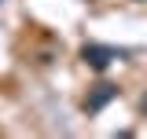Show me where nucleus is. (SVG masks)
Instances as JSON below:
<instances>
[{
  "label": "nucleus",
  "mask_w": 147,
  "mask_h": 139,
  "mask_svg": "<svg viewBox=\"0 0 147 139\" xmlns=\"http://www.w3.org/2000/svg\"><path fill=\"white\" fill-rule=\"evenodd\" d=\"M99 88H103V92H96V99L88 103V110H99V106H103L110 95H114V88H110V84H99Z\"/></svg>",
  "instance_id": "2"
},
{
  "label": "nucleus",
  "mask_w": 147,
  "mask_h": 139,
  "mask_svg": "<svg viewBox=\"0 0 147 139\" xmlns=\"http://www.w3.org/2000/svg\"><path fill=\"white\" fill-rule=\"evenodd\" d=\"M110 55H114L110 48H85V62H92L96 70H103L110 62Z\"/></svg>",
  "instance_id": "1"
}]
</instances>
